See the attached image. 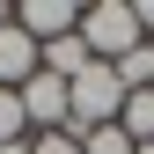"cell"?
Wrapping results in <instances>:
<instances>
[{
    "label": "cell",
    "mask_w": 154,
    "mask_h": 154,
    "mask_svg": "<svg viewBox=\"0 0 154 154\" xmlns=\"http://www.w3.org/2000/svg\"><path fill=\"white\" fill-rule=\"evenodd\" d=\"M125 81H118V66H103L95 59L81 81H66V103H73V118H66V132H95V125H118L125 118Z\"/></svg>",
    "instance_id": "cell-1"
},
{
    "label": "cell",
    "mask_w": 154,
    "mask_h": 154,
    "mask_svg": "<svg viewBox=\"0 0 154 154\" xmlns=\"http://www.w3.org/2000/svg\"><path fill=\"white\" fill-rule=\"evenodd\" d=\"M81 44H88V59H103V66H118L125 51H140L147 37H140L132 0H95V8H81Z\"/></svg>",
    "instance_id": "cell-2"
},
{
    "label": "cell",
    "mask_w": 154,
    "mask_h": 154,
    "mask_svg": "<svg viewBox=\"0 0 154 154\" xmlns=\"http://www.w3.org/2000/svg\"><path fill=\"white\" fill-rule=\"evenodd\" d=\"M15 95H22V118H29L37 132H66V118H73V103H66V81H59V73H44V66H37L29 81L15 88Z\"/></svg>",
    "instance_id": "cell-3"
},
{
    "label": "cell",
    "mask_w": 154,
    "mask_h": 154,
    "mask_svg": "<svg viewBox=\"0 0 154 154\" xmlns=\"http://www.w3.org/2000/svg\"><path fill=\"white\" fill-rule=\"evenodd\" d=\"M15 29H29L37 44H51V37L81 29V8H73V0H22V8H15Z\"/></svg>",
    "instance_id": "cell-4"
},
{
    "label": "cell",
    "mask_w": 154,
    "mask_h": 154,
    "mask_svg": "<svg viewBox=\"0 0 154 154\" xmlns=\"http://www.w3.org/2000/svg\"><path fill=\"white\" fill-rule=\"evenodd\" d=\"M37 66H44V51H37V37L8 22V29H0V88H22L29 73H37Z\"/></svg>",
    "instance_id": "cell-5"
},
{
    "label": "cell",
    "mask_w": 154,
    "mask_h": 154,
    "mask_svg": "<svg viewBox=\"0 0 154 154\" xmlns=\"http://www.w3.org/2000/svg\"><path fill=\"white\" fill-rule=\"evenodd\" d=\"M37 51H44V73H59V81H81V73L95 66L88 44H81V29H73V37H51V44H37Z\"/></svg>",
    "instance_id": "cell-6"
},
{
    "label": "cell",
    "mask_w": 154,
    "mask_h": 154,
    "mask_svg": "<svg viewBox=\"0 0 154 154\" xmlns=\"http://www.w3.org/2000/svg\"><path fill=\"white\" fill-rule=\"evenodd\" d=\"M118 125L132 132V147H154V88H132L125 95V118Z\"/></svg>",
    "instance_id": "cell-7"
},
{
    "label": "cell",
    "mask_w": 154,
    "mask_h": 154,
    "mask_svg": "<svg viewBox=\"0 0 154 154\" xmlns=\"http://www.w3.org/2000/svg\"><path fill=\"white\" fill-rule=\"evenodd\" d=\"M81 154H140V147L125 125H95V132H81Z\"/></svg>",
    "instance_id": "cell-8"
},
{
    "label": "cell",
    "mask_w": 154,
    "mask_h": 154,
    "mask_svg": "<svg viewBox=\"0 0 154 154\" xmlns=\"http://www.w3.org/2000/svg\"><path fill=\"white\" fill-rule=\"evenodd\" d=\"M22 132H29V118H22V95H15V88H0V147H8V140H22Z\"/></svg>",
    "instance_id": "cell-9"
},
{
    "label": "cell",
    "mask_w": 154,
    "mask_h": 154,
    "mask_svg": "<svg viewBox=\"0 0 154 154\" xmlns=\"http://www.w3.org/2000/svg\"><path fill=\"white\" fill-rule=\"evenodd\" d=\"M29 154H81V132H37Z\"/></svg>",
    "instance_id": "cell-10"
},
{
    "label": "cell",
    "mask_w": 154,
    "mask_h": 154,
    "mask_svg": "<svg viewBox=\"0 0 154 154\" xmlns=\"http://www.w3.org/2000/svg\"><path fill=\"white\" fill-rule=\"evenodd\" d=\"M132 15H140V37L154 44V0H132Z\"/></svg>",
    "instance_id": "cell-11"
},
{
    "label": "cell",
    "mask_w": 154,
    "mask_h": 154,
    "mask_svg": "<svg viewBox=\"0 0 154 154\" xmlns=\"http://www.w3.org/2000/svg\"><path fill=\"white\" fill-rule=\"evenodd\" d=\"M8 22H15V8H8V0H0V29H8Z\"/></svg>",
    "instance_id": "cell-12"
},
{
    "label": "cell",
    "mask_w": 154,
    "mask_h": 154,
    "mask_svg": "<svg viewBox=\"0 0 154 154\" xmlns=\"http://www.w3.org/2000/svg\"><path fill=\"white\" fill-rule=\"evenodd\" d=\"M147 88H154V44H147Z\"/></svg>",
    "instance_id": "cell-13"
},
{
    "label": "cell",
    "mask_w": 154,
    "mask_h": 154,
    "mask_svg": "<svg viewBox=\"0 0 154 154\" xmlns=\"http://www.w3.org/2000/svg\"><path fill=\"white\" fill-rule=\"evenodd\" d=\"M140 154H154V147H140Z\"/></svg>",
    "instance_id": "cell-14"
}]
</instances>
